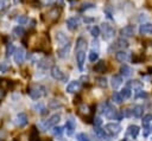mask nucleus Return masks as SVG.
<instances>
[{
    "mask_svg": "<svg viewBox=\"0 0 152 141\" xmlns=\"http://www.w3.org/2000/svg\"><path fill=\"white\" fill-rule=\"evenodd\" d=\"M122 84V76L121 75H114L110 79V85L113 89H118Z\"/></svg>",
    "mask_w": 152,
    "mask_h": 141,
    "instance_id": "nucleus-17",
    "label": "nucleus"
},
{
    "mask_svg": "<svg viewBox=\"0 0 152 141\" xmlns=\"http://www.w3.org/2000/svg\"><path fill=\"white\" fill-rule=\"evenodd\" d=\"M139 33L140 34H152V24L151 23H144L139 26Z\"/></svg>",
    "mask_w": 152,
    "mask_h": 141,
    "instance_id": "nucleus-14",
    "label": "nucleus"
},
{
    "mask_svg": "<svg viewBox=\"0 0 152 141\" xmlns=\"http://www.w3.org/2000/svg\"><path fill=\"white\" fill-rule=\"evenodd\" d=\"M106 69H107V65H106V62L104 60H100V62H97L96 64H95V66H94V71L95 72H104L106 71Z\"/></svg>",
    "mask_w": 152,
    "mask_h": 141,
    "instance_id": "nucleus-23",
    "label": "nucleus"
},
{
    "mask_svg": "<svg viewBox=\"0 0 152 141\" xmlns=\"http://www.w3.org/2000/svg\"><path fill=\"white\" fill-rule=\"evenodd\" d=\"M100 30L102 31L103 39L109 40L110 38H113V37H114L115 31H114V28L112 27V25H109V24H107V23H103V24H101V28H100Z\"/></svg>",
    "mask_w": 152,
    "mask_h": 141,
    "instance_id": "nucleus-4",
    "label": "nucleus"
},
{
    "mask_svg": "<svg viewBox=\"0 0 152 141\" xmlns=\"http://www.w3.org/2000/svg\"><path fill=\"white\" fill-rule=\"evenodd\" d=\"M104 13L107 14V17H108L109 19H112V13H110V12H109L108 9H104Z\"/></svg>",
    "mask_w": 152,
    "mask_h": 141,
    "instance_id": "nucleus-50",
    "label": "nucleus"
},
{
    "mask_svg": "<svg viewBox=\"0 0 152 141\" xmlns=\"http://www.w3.org/2000/svg\"><path fill=\"white\" fill-rule=\"evenodd\" d=\"M101 123H102L101 117H95V120H94V124H95V127H100Z\"/></svg>",
    "mask_w": 152,
    "mask_h": 141,
    "instance_id": "nucleus-47",
    "label": "nucleus"
},
{
    "mask_svg": "<svg viewBox=\"0 0 152 141\" xmlns=\"http://www.w3.org/2000/svg\"><path fill=\"white\" fill-rule=\"evenodd\" d=\"M102 114H103L104 117H107L108 120H121V117H122V113L119 114L118 110L114 108V105H113L110 102H106V103L103 104Z\"/></svg>",
    "mask_w": 152,
    "mask_h": 141,
    "instance_id": "nucleus-1",
    "label": "nucleus"
},
{
    "mask_svg": "<svg viewBox=\"0 0 152 141\" xmlns=\"http://www.w3.org/2000/svg\"><path fill=\"white\" fill-rule=\"evenodd\" d=\"M122 116H125V117L132 116V109H125V110L122 111Z\"/></svg>",
    "mask_w": 152,
    "mask_h": 141,
    "instance_id": "nucleus-45",
    "label": "nucleus"
},
{
    "mask_svg": "<svg viewBox=\"0 0 152 141\" xmlns=\"http://www.w3.org/2000/svg\"><path fill=\"white\" fill-rule=\"evenodd\" d=\"M83 113L89 114V108H88V105H86V104H82V105L80 107V114H83Z\"/></svg>",
    "mask_w": 152,
    "mask_h": 141,
    "instance_id": "nucleus-44",
    "label": "nucleus"
},
{
    "mask_svg": "<svg viewBox=\"0 0 152 141\" xmlns=\"http://www.w3.org/2000/svg\"><path fill=\"white\" fill-rule=\"evenodd\" d=\"M95 7V4L93 2H84L81 7V11H87V9H90V8H94Z\"/></svg>",
    "mask_w": 152,
    "mask_h": 141,
    "instance_id": "nucleus-39",
    "label": "nucleus"
},
{
    "mask_svg": "<svg viewBox=\"0 0 152 141\" xmlns=\"http://www.w3.org/2000/svg\"><path fill=\"white\" fill-rule=\"evenodd\" d=\"M99 59V53H97V51H90L89 52V60L90 62H96Z\"/></svg>",
    "mask_w": 152,
    "mask_h": 141,
    "instance_id": "nucleus-38",
    "label": "nucleus"
},
{
    "mask_svg": "<svg viewBox=\"0 0 152 141\" xmlns=\"http://www.w3.org/2000/svg\"><path fill=\"white\" fill-rule=\"evenodd\" d=\"M8 7V0H0V12Z\"/></svg>",
    "mask_w": 152,
    "mask_h": 141,
    "instance_id": "nucleus-43",
    "label": "nucleus"
},
{
    "mask_svg": "<svg viewBox=\"0 0 152 141\" xmlns=\"http://www.w3.org/2000/svg\"><path fill=\"white\" fill-rule=\"evenodd\" d=\"M83 21H84L86 24H90V23L94 21V19H93V18H83Z\"/></svg>",
    "mask_w": 152,
    "mask_h": 141,
    "instance_id": "nucleus-49",
    "label": "nucleus"
},
{
    "mask_svg": "<svg viewBox=\"0 0 152 141\" xmlns=\"http://www.w3.org/2000/svg\"><path fill=\"white\" fill-rule=\"evenodd\" d=\"M139 132H140V129H139V127H138V126H135V124H131V126L127 128L126 134H127V135H129L132 139H135V137L138 136Z\"/></svg>",
    "mask_w": 152,
    "mask_h": 141,
    "instance_id": "nucleus-18",
    "label": "nucleus"
},
{
    "mask_svg": "<svg viewBox=\"0 0 152 141\" xmlns=\"http://www.w3.org/2000/svg\"><path fill=\"white\" fill-rule=\"evenodd\" d=\"M56 40H57L59 47H61V46H64V45H66V44L70 43V41H69V38L66 37V34H64L63 32H57V33H56Z\"/></svg>",
    "mask_w": 152,
    "mask_h": 141,
    "instance_id": "nucleus-11",
    "label": "nucleus"
},
{
    "mask_svg": "<svg viewBox=\"0 0 152 141\" xmlns=\"http://www.w3.org/2000/svg\"><path fill=\"white\" fill-rule=\"evenodd\" d=\"M95 134H96L100 139H102V140H104V141H108V140H109L108 133H107L104 129L100 128V127H96V128H95Z\"/></svg>",
    "mask_w": 152,
    "mask_h": 141,
    "instance_id": "nucleus-20",
    "label": "nucleus"
},
{
    "mask_svg": "<svg viewBox=\"0 0 152 141\" xmlns=\"http://www.w3.org/2000/svg\"><path fill=\"white\" fill-rule=\"evenodd\" d=\"M50 75H51V77H52L53 79H56V81H63V79H65L64 73L62 72V70H61L57 65H53V66L51 68Z\"/></svg>",
    "mask_w": 152,
    "mask_h": 141,
    "instance_id": "nucleus-6",
    "label": "nucleus"
},
{
    "mask_svg": "<svg viewBox=\"0 0 152 141\" xmlns=\"http://www.w3.org/2000/svg\"><path fill=\"white\" fill-rule=\"evenodd\" d=\"M103 129L108 134H110V135H116V134H119L121 132V126L118 122H109V123L104 124V128Z\"/></svg>",
    "mask_w": 152,
    "mask_h": 141,
    "instance_id": "nucleus-5",
    "label": "nucleus"
},
{
    "mask_svg": "<svg viewBox=\"0 0 152 141\" xmlns=\"http://www.w3.org/2000/svg\"><path fill=\"white\" fill-rule=\"evenodd\" d=\"M5 96H6V91L0 88V101H2V100L5 98Z\"/></svg>",
    "mask_w": 152,
    "mask_h": 141,
    "instance_id": "nucleus-48",
    "label": "nucleus"
},
{
    "mask_svg": "<svg viewBox=\"0 0 152 141\" xmlns=\"http://www.w3.org/2000/svg\"><path fill=\"white\" fill-rule=\"evenodd\" d=\"M127 88H129V89L132 88V89L139 90V89L142 88V83L139 82V81H137V79H134V81H129V82H127Z\"/></svg>",
    "mask_w": 152,
    "mask_h": 141,
    "instance_id": "nucleus-27",
    "label": "nucleus"
},
{
    "mask_svg": "<svg viewBox=\"0 0 152 141\" xmlns=\"http://www.w3.org/2000/svg\"><path fill=\"white\" fill-rule=\"evenodd\" d=\"M112 100H113V102L116 103V104H121L122 101H124V98L121 97L120 92H118V91H114V92H113V95H112Z\"/></svg>",
    "mask_w": 152,
    "mask_h": 141,
    "instance_id": "nucleus-29",
    "label": "nucleus"
},
{
    "mask_svg": "<svg viewBox=\"0 0 152 141\" xmlns=\"http://www.w3.org/2000/svg\"><path fill=\"white\" fill-rule=\"evenodd\" d=\"M120 95H121V97L124 98V100H127V98H129L131 97V95H132V91H131V89L129 88H124L121 91H120Z\"/></svg>",
    "mask_w": 152,
    "mask_h": 141,
    "instance_id": "nucleus-30",
    "label": "nucleus"
},
{
    "mask_svg": "<svg viewBox=\"0 0 152 141\" xmlns=\"http://www.w3.org/2000/svg\"><path fill=\"white\" fill-rule=\"evenodd\" d=\"M142 113H144V107L140 105V104L135 105V107L132 109V115H133L134 117H141V116H142Z\"/></svg>",
    "mask_w": 152,
    "mask_h": 141,
    "instance_id": "nucleus-26",
    "label": "nucleus"
},
{
    "mask_svg": "<svg viewBox=\"0 0 152 141\" xmlns=\"http://www.w3.org/2000/svg\"><path fill=\"white\" fill-rule=\"evenodd\" d=\"M59 14H61V11H59V9H57V8H52V9L48 13V18H49L50 20L55 21V20H57V19L59 18Z\"/></svg>",
    "mask_w": 152,
    "mask_h": 141,
    "instance_id": "nucleus-25",
    "label": "nucleus"
},
{
    "mask_svg": "<svg viewBox=\"0 0 152 141\" xmlns=\"http://www.w3.org/2000/svg\"><path fill=\"white\" fill-rule=\"evenodd\" d=\"M146 96H147V95H146L144 91H141L140 89L137 91V95H135V97H137V98H138V97H146Z\"/></svg>",
    "mask_w": 152,
    "mask_h": 141,
    "instance_id": "nucleus-46",
    "label": "nucleus"
},
{
    "mask_svg": "<svg viewBox=\"0 0 152 141\" xmlns=\"http://www.w3.org/2000/svg\"><path fill=\"white\" fill-rule=\"evenodd\" d=\"M78 26V20L76 18H69L66 20V27L70 30V31H75Z\"/></svg>",
    "mask_w": 152,
    "mask_h": 141,
    "instance_id": "nucleus-21",
    "label": "nucleus"
},
{
    "mask_svg": "<svg viewBox=\"0 0 152 141\" xmlns=\"http://www.w3.org/2000/svg\"><path fill=\"white\" fill-rule=\"evenodd\" d=\"M53 129H52V134L55 135V136H61L62 135V133H63V127H59V126H55V127H52Z\"/></svg>",
    "mask_w": 152,
    "mask_h": 141,
    "instance_id": "nucleus-36",
    "label": "nucleus"
},
{
    "mask_svg": "<svg viewBox=\"0 0 152 141\" xmlns=\"http://www.w3.org/2000/svg\"><path fill=\"white\" fill-rule=\"evenodd\" d=\"M69 50H70V43L64 45V46H61L58 50H57V55L59 58H65L69 53Z\"/></svg>",
    "mask_w": 152,
    "mask_h": 141,
    "instance_id": "nucleus-19",
    "label": "nucleus"
},
{
    "mask_svg": "<svg viewBox=\"0 0 152 141\" xmlns=\"http://www.w3.org/2000/svg\"><path fill=\"white\" fill-rule=\"evenodd\" d=\"M126 47H128V41L126 40V39H124V38H119L113 45H112V47L110 49H121V50H124V49H126Z\"/></svg>",
    "mask_w": 152,
    "mask_h": 141,
    "instance_id": "nucleus-15",
    "label": "nucleus"
},
{
    "mask_svg": "<svg viewBox=\"0 0 152 141\" xmlns=\"http://www.w3.org/2000/svg\"><path fill=\"white\" fill-rule=\"evenodd\" d=\"M86 47H87V40H86L83 37H80V38L76 40V51L86 50Z\"/></svg>",
    "mask_w": 152,
    "mask_h": 141,
    "instance_id": "nucleus-24",
    "label": "nucleus"
},
{
    "mask_svg": "<svg viewBox=\"0 0 152 141\" xmlns=\"http://www.w3.org/2000/svg\"><path fill=\"white\" fill-rule=\"evenodd\" d=\"M25 50L23 49V47H18V49H15V51H14V53H13V59H14V62L17 63V64H21L23 62H24V59H25Z\"/></svg>",
    "mask_w": 152,
    "mask_h": 141,
    "instance_id": "nucleus-7",
    "label": "nucleus"
},
{
    "mask_svg": "<svg viewBox=\"0 0 152 141\" xmlns=\"http://www.w3.org/2000/svg\"><path fill=\"white\" fill-rule=\"evenodd\" d=\"M10 69V65L7 62H1L0 63V72H6Z\"/></svg>",
    "mask_w": 152,
    "mask_h": 141,
    "instance_id": "nucleus-41",
    "label": "nucleus"
},
{
    "mask_svg": "<svg viewBox=\"0 0 152 141\" xmlns=\"http://www.w3.org/2000/svg\"><path fill=\"white\" fill-rule=\"evenodd\" d=\"M38 140V132L36 127H32L31 134H30V141H37Z\"/></svg>",
    "mask_w": 152,
    "mask_h": 141,
    "instance_id": "nucleus-37",
    "label": "nucleus"
},
{
    "mask_svg": "<svg viewBox=\"0 0 152 141\" xmlns=\"http://www.w3.org/2000/svg\"><path fill=\"white\" fill-rule=\"evenodd\" d=\"M59 120H61V115H59V114H53V115H51L48 120H45L44 122L39 123V127H40L43 130H48V129L55 127V126L59 122Z\"/></svg>",
    "mask_w": 152,
    "mask_h": 141,
    "instance_id": "nucleus-3",
    "label": "nucleus"
},
{
    "mask_svg": "<svg viewBox=\"0 0 152 141\" xmlns=\"http://www.w3.org/2000/svg\"><path fill=\"white\" fill-rule=\"evenodd\" d=\"M115 58H116L118 62H120V63H125L126 60H128V58H129V53L126 52V51H124V50H120V51H118V52L115 53Z\"/></svg>",
    "mask_w": 152,
    "mask_h": 141,
    "instance_id": "nucleus-16",
    "label": "nucleus"
},
{
    "mask_svg": "<svg viewBox=\"0 0 152 141\" xmlns=\"http://www.w3.org/2000/svg\"><path fill=\"white\" fill-rule=\"evenodd\" d=\"M100 33H101L100 27H97V26H93V27L90 28V34H91L94 38H97V37L100 36Z\"/></svg>",
    "mask_w": 152,
    "mask_h": 141,
    "instance_id": "nucleus-33",
    "label": "nucleus"
},
{
    "mask_svg": "<svg viewBox=\"0 0 152 141\" xmlns=\"http://www.w3.org/2000/svg\"><path fill=\"white\" fill-rule=\"evenodd\" d=\"M81 89V82L80 81H72L70 82L68 85H66V92L69 94H72V92H76Z\"/></svg>",
    "mask_w": 152,
    "mask_h": 141,
    "instance_id": "nucleus-12",
    "label": "nucleus"
},
{
    "mask_svg": "<svg viewBox=\"0 0 152 141\" xmlns=\"http://www.w3.org/2000/svg\"><path fill=\"white\" fill-rule=\"evenodd\" d=\"M120 34L122 37H132L134 34V26L133 25H126L120 30Z\"/></svg>",
    "mask_w": 152,
    "mask_h": 141,
    "instance_id": "nucleus-13",
    "label": "nucleus"
},
{
    "mask_svg": "<svg viewBox=\"0 0 152 141\" xmlns=\"http://www.w3.org/2000/svg\"><path fill=\"white\" fill-rule=\"evenodd\" d=\"M76 139H77L78 141H89L88 136H87L86 134H83V133H78V134L76 135Z\"/></svg>",
    "mask_w": 152,
    "mask_h": 141,
    "instance_id": "nucleus-42",
    "label": "nucleus"
},
{
    "mask_svg": "<svg viewBox=\"0 0 152 141\" xmlns=\"http://www.w3.org/2000/svg\"><path fill=\"white\" fill-rule=\"evenodd\" d=\"M27 94L33 100H39L46 95V88L40 84H33L27 89Z\"/></svg>",
    "mask_w": 152,
    "mask_h": 141,
    "instance_id": "nucleus-2",
    "label": "nucleus"
},
{
    "mask_svg": "<svg viewBox=\"0 0 152 141\" xmlns=\"http://www.w3.org/2000/svg\"><path fill=\"white\" fill-rule=\"evenodd\" d=\"M14 51H15V47L13 46V44L8 43V44L6 45V56L8 57V56L13 55V53H14Z\"/></svg>",
    "mask_w": 152,
    "mask_h": 141,
    "instance_id": "nucleus-34",
    "label": "nucleus"
},
{
    "mask_svg": "<svg viewBox=\"0 0 152 141\" xmlns=\"http://www.w3.org/2000/svg\"><path fill=\"white\" fill-rule=\"evenodd\" d=\"M75 128H76V123H75V120L72 117L68 118L66 122H65V130H66V134L70 136L74 134L75 132Z\"/></svg>",
    "mask_w": 152,
    "mask_h": 141,
    "instance_id": "nucleus-10",
    "label": "nucleus"
},
{
    "mask_svg": "<svg viewBox=\"0 0 152 141\" xmlns=\"http://www.w3.org/2000/svg\"><path fill=\"white\" fill-rule=\"evenodd\" d=\"M84 60H86V50L76 51V62H77V66L80 70H83Z\"/></svg>",
    "mask_w": 152,
    "mask_h": 141,
    "instance_id": "nucleus-8",
    "label": "nucleus"
},
{
    "mask_svg": "<svg viewBox=\"0 0 152 141\" xmlns=\"http://www.w3.org/2000/svg\"><path fill=\"white\" fill-rule=\"evenodd\" d=\"M33 109H34L38 114H40V115H44V114H46V111H48V109H46L45 104H44V103H42V102L36 103V104L33 105Z\"/></svg>",
    "mask_w": 152,
    "mask_h": 141,
    "instance_id": "nucleus-22",
    "label": "nucleus"
},
{
    "mask_svg": "<svg viewBox=\"0 0 152 141\" xmlns=\"http://www.w3.org/2000/svg\"><path fill=\"white\" fill-rule=\"evenodd\" d=\"M96 84L101 88H106L107 86V79L104 77H97L96 78Z\"/></svg>",
    "mask_w": 152,
    "mask_h": 141,
    "instance_id": "nucleus-35",
    "label": "nucleus"
},
{
    "mask_svg": "<svg viewBox=\"0 0 152 141\" xmlns=\"http://www.w3.org/2000/svg\"><path fill=\"white\" fill-rule=\"evenodd\" d=\"M141 122H142V126H144V127L148 126V124L152 122V114H146V115L142 117Z\"/></svg>",
    "mask_w": 152,
    "mask_h": 141,
    "instance_id": "nucleus-31",
    "label": "nucleus"
},
{
    "mask_svg": "<svg viewBox=\"0 0 152 141\" xmlns=\"http://www.w3.org/2000/svg\"><path fill=\"white\" fill-rule=\"evenodd\" d=\"M24 33H25V31H24V28H23L21 26H15V27L13 28V34H14L15 37H21Z\"/></svg>",
    "mask_w": 152,
    "mask_h": 141,
    "instance_id": "nucleus-32",
    "label": "nucleus"
},
{
    "mask_svg": "<svg viewBox=\"0 0 152 141\" xmlns=\"http://www.w3.org/2000/svg\"><path fill=\"white\" fill-rule=\"evenodd\" d=\"M14 122H15V124L18 127H25L27 124V116H26V114L25 113H19L17 115Z\"/></svg>",
    "mask_w": 152,
    "mask_h": 141,
    "instance_id": "nucleus-9",
    "label": "nucleus"
},
{
    "mask_svg": "<svg viewBox=\"0 0 152 141\" xmlns=\"http://www.w3.org/2000/svg\"><path fill=\"white\" fill-rule=\"evenodd\" d=\"M120 72H121V76H124V77H129V76L132 75V69H131L128 65L124 64V65H121V68H120Z\"/></svg>",
    "mask_w": 152,
    "mask_h": 141,
    "instance_id": "nucleus-28",
    "label": "nucleus"
},
{
    "mask_svg": "<svg viewBox=\"0 0 152 141\" xmlns=\"http://www.w3.org/2000/svg\"><path fill=\"white\" fill-rule=\"evenodd\" d=\"M17 21L19 23V25H24V24H26V23L28 21V19H27L26 15H19V17L17 18Z\"/></svg>",
    "mask_w": 152,
    "mask_h": 141,
    "instance_id": "nucleus-40",
    "label": "nucleus"
},
{
    "mask_svg": "<svg viewBox=\"0 0 152 141\" xmlns=\"http://www.w3.org/2000/svg\"><path fill=\"white\" fill-rule=\"evenodd\" d=\"M151 129H152V128H151Z\"/></svg>",
    "mask_w": 152,
    "mask_h": 141,
    "instance_id": "nucleus-51",
    "label": "nucleus"
}]
</instances>
